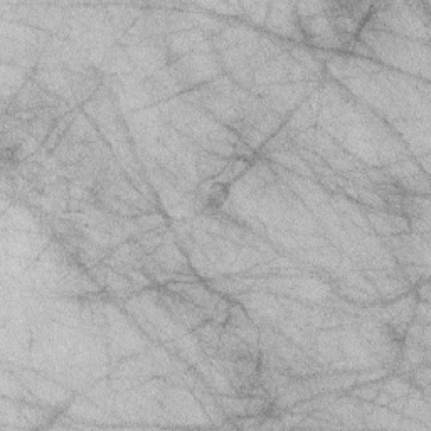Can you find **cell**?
I'll use <instances>...</instances> for the list:
<instances>
[{
  "label": "cell",
  "mask_w": 431,
  "mask_h": 431,
  "mask_svg": "<svg viewBox=\"0 0 431 431\" xmlns=\"http://www.w3.org/2000/svg\"><path fill=\"white\" fill-rule=\"evenodd\" d=\"M226 165H228V162L221 159V157L212 155V153L200 152L198 155V169L200 177H202L204 181H206V179L219 176V174L226 169Z\"/></svg>",
  "instance_id": "obj_2"
},
{
  "label": "cell",
  "mask_w": 431,
  "mask_h": 431,
  "mask_svg": "<svg viewBox=\"0 0 431 431\" xmlns=\"http://www.w3.org/2000/svg\"><path fill=\"white\" fill-rule=\"evenodd\" d=\"M228 198V189L221 182H204L199 189V200L206 209H219Z\"/></svg>",
  "instance_id": "obj_1"
}]
</instances>
